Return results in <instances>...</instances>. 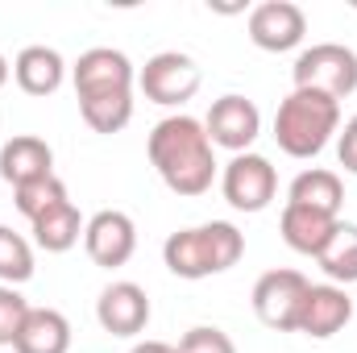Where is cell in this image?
Here are the masks:
<instances>
[{
    "label": "cell",
    "instance_id": "6da1fadb",
    "mask_svg": "<svg viewBox=\"0 0 357 353\" xmlns=\"http://www.w3.org/2000/svg\"><path fill=\"white\" fill-rule=\"evenodd\" d=\"M71 84H75L79 117L88 121V129H96V133H121L133 121L137 71H133L125 50H112V46L84 50L75 59V67H71Z\"/></svg>",
    "mask_w": 357,
    "mask_h": 353
},
{
    "label": "cell",
    "instance_id": "7a4b0ae2",
    "mask_svg": "<svg viewBox=\"0 0 357 353\" xmlns=\"http://www.w3.org/2000/svg\"><path fill=\"white\" fill-rule=\"evenodd\" d=\"M150 167L158 171V179L183 195V200H195L204 191H212L216 183V146L208 142V129L204 121L175 112V117H162L154 129H150Z\"/></svg>",
    "mask_w": 357,
    "mask_h": 353
},
{
    "label": "cell",
    "instance_id": "3957f363",
    "mask_svg": "<svg viewBox=\"0 0 357 353\" xmlns=\"http://www.w3.org/2000/svg\"><path fill=\"white\" fill-rule=\"evenodd\" d=\"M245 254V233L233 220H208V225H191L178 229L162 241V262L175 278L199 283L212 274H225L241 262Z\"/></svg>",
    "mask_w": 357,
    "mask_h": 353
},
{
    "label": "cell",
    "instance_id": "277c9868",
    "mask_svg": "<svg viewBox=\"0 0 357 353\" xmlns=\"http://www.w3.org/2000/svg\"><path fill=\"white\" fill-rule=\"evenodd\" d=\"M341 133V100L320 96V91L291 88V96L274 112V142L287 158H316L324 146Z\"/></svg>",
    "mask_w": 357,
    "mask_h": 353
},
{
    "label": "cell",
    "instance_id": "5b68a950",
    "mask_svg": "<svg viewBox=\"0 0 357 353\" xmlns=\"http://www.w3.org/2000/svg\"><path fill=\"white\" fill-rule=\"evenodd\" d=\"M291 80L303 91L345 100V96L357 91V50L341 46V42H316V46L299 50V59L291 67Z\"/></svg>",
    "mask_w": 357,
    "mask_h": 353
},
{
    "label": "cell",
    "instance_id": "8992f818",
    "mask_svg": "<svg viewBox=\"0 0 357 353\" xmlns=\"http://www.w3.org/2000/svg\"><path fill=\"white\" fill-rule=\"evenodd\" d=\"M204 84L199 63L183 50H162L154 59H146V67L137 71V88L150 104L158 108H183Z\"/></svg>",
    "mask_w": 357,
    "mask_h": 353
},
{
    "label": "cell",
    "instance_id": "52a82bcc",
    "mask_svg": "<svg viewBox=\"0 0 357 353\" xmlns=\"http://www.w3.org/2000/svg\"><path fill=\"white\" fill-rule=\"evenodd\" d=\"M220 191L237 212H266L278 195V171L266 154H233L220 171Z\"/></svg>",
    "mask_w": 357,
    "mask_h": 353
},
{
    "label": "cell",
    "instance_id": "ba28073f",
    "mask_svg": "<svg viewBox=\"0 0 357 353\" xmlns=\"http://www.w3.org/2000/svg\"><path fill=\"white\" fill-rule=\"evenodd\" d=\"M307 278L299 270H266L258 283H254V316L274 329V333H295L299 324V308H303V295H307Z\"/></svg>",
    "mask_w": 357,
    "mask_h": 353
},
{
    "label": "cell",
    "instance_id": "9c48e42d",
    "mask_svg": "<svg viewBox=\"0 0 357 353\" xmlns=\"http://www.w3.org/2000/svg\"><path fill=\"white\" fill-rule=\"evenodd\" d=\"M204 129H208L212 146H220L229 154H250V146L262 133V112H258V104L250 96L229 91V96L212 100V108L204 117Z\"/></svg>",
    "mask_w": 357,
    "mask_h": 353
},
{
    "label": "cell",
    "instance_id": "30bf717a",
    "mask_svg": "<svg viewBox=\"0 0 357 353\" xmlns=\"http://www.w3.org/2000/svg\"><path fill=\"white\" fill-rule=\"evenodd\" d=\"M307 17L295 0H262L250 8V42L266 54H287L303 42Z\"/></svg>",
    "mask_w": 357,
    "mask_h": 353
},
{
    "label": "cell",
    "instance_id": "8fae6325",
    "mask_svg": "<svg viewBox=\"0 0 357 353\" xmlns=\"http://www.w3.org/2000/svg\"><path fill=\"white\" fill-rule=\"evenodd\" d=\"M84 250H88L91 262L104 266V270L125 266L133 258V250H137V225H133V216L121 212V208L96 212L88 220V229H84Z\"/></svg>",
    "mask_w": 357,
    "mask_h": 353
},
{
    "label": "cell",
    "instance_id": "7c38bea8",
    "mask_svg": "<svg viewBox=\"0 0 357 353\" xmlns=\"http://www.w3.org/2000/svg\"><path fill=\"white\" fill-rule=\"evenodd\" d=\"M96 320L112 337H137V333H146V324H150V295H146V287H137L129 278L108 283L100 291V299H96Z\"/></svg>",
    "mask_w": 357,
    "mask_h": 353
},
{
    "label": "cell",
    "instance_id": "4fadbf2b",
    "mask_svg": "<svg viewBox=\"0 0 357 353\" xmlns=\"http://www.w3.org/2000/svg\"><path fill=\"white\" fill-rule=\"evenodd\" d=\"M349 320H354V299H349V291L337 287V283H312L307 295H303L295 333H303V337H312V341H328V337H337Z\"/></svg>",
    "mask_w": 357,
    "mask_h": 353
},
{
    "label": "cell",
    "instance_id": "5bb4252c",
    "mask_svg": "<svg viewBox=\"0 0 357 353\" xmlns=\"http://www.w3.org/2000/svg\"><path fill=\"white\" fill-rule=\"evenodd\" d=\"M54 175V150L50 142L33 137V133H17L0 146V179L8 187H25L33 179Z\"/></svg>",
    "mask_w": 357,
    "mask_h": 353
},
{
    "label": "cell",
    "instance_id": "9a60e30c",
    "mask_svg": "<svg viewBox=\"0 0 357 353\" xmlns=\"http://www.w3.org/2000/svg\"><path fill=\"white\" fill-rule=\"evenodd\" d=\"M337 220H341V216H328V212H316V208H303V204H282L278 233H282V241H287L295 254L320 258V250H324L328 237L337 233Z\"/></svg>",
    "mask_w": 357,
    "mask_h": 353
},
{
    "label": "cell",
    "instance_id": "2e32d148",
    "mask_svg": "<svg viewBox=\"0 0 357 353\" xmlns=\"http://www.w3.org/2000/svg\"><path fill=\"white\" fill-rule=\"evenodd\" d=\"M13 80L25 96H54L67 84V63L54 46H25L13 59Z\"/></svg>",
    "mask_w": 357,
    "mask_h": 353
},
{
    "label": "cell",
    "instance_id": "e0dca14e",
    "mask_svg": "<svg viewBox=\"0 0 357 353\" xmlns=\"http://www.w3.org/2000/svg\"><path fill=\"white\" fill-rule=\"evenodd\" d=\"M13 350L17 353H67L71 350V320L59 308H29Z\"/></svg>",
    "mask_w": 357,
    "mask_h": 353
},
{
    "label": "cell",
    "instance_id": "ac0fdd59",
    "mask_svg": "<svg viewBox=\"0 0 357 353\" xmlns=\"http://www.w3.org/2000/svg\"><path fill=\"white\" fill-rule=\"evenodd\" d=\"M287 204H303V208H316V212H328V216H341V204H345V183L337 171H324V167H307L291 179L287 187Z\"/></svg>",
    "mask_w": 357,
    "mask_h": 353
},
{
    "label": "cell",
    "instance_id": "d6986e66",
    "mask_svg": "<svg viewBox=\"0 0 357 353\" xmlns=\"http://www.w3.org/2000/svg\"><path fill=\"white\" fill-rule=\"evenodd\" d=\"M29 229H33V246H38V250H46V254H67V250H75V246H79V237H84L88 220H84V216H79V208L67 200V204L50 208L46 216H38Z\"/></svg>",
    "mask_w": 357,
    "mask_h": 353
},
{
    "label": "cell",
    "instance_id": "ffe728a7",
    "mask_svg": "<svg viewBox=\"0 0 357 353\" xmlns=\"http://www.w3.org/2000/svg\"><path fill=\"white\" fill-rule=\"evenodd\" d=\"M316 262H320V270L328 274V283H337V287L357 283V225L337 220V233L328 237V246L320 250Z\"/></svg>",
    "mask_w": 357,
    "mask_h": 353
},
{
    "label": "cell",
    "instance_id": "44dd1931",
    "mask_svg": "<svg viewBox=\"0 0 357 353\" xmlns=\"http://www.w3.org/2000/svg\"><path fill=\"white\" fill-rule=\"evenodd\" d=\"M71 195H67V183L59 175H46V179H33V183H25V187H13V204H17V212L33 225L38 216H46L50 208H59V204H67Z\"/></svg>",
    "mask_w": 357,
    "mask_h": 353
},
{
    "label": "cell",
    "instance_id": "7402d4cb",
    "mask_svg": "<svg viewBox=\"0 0 357 353\" xmlns=\"http://www.w3.org/2000/svg\"><path fill=\"white\" fill-rule=\"evenodd\" d=\"M33 278V246L13 233L8 225H0V283L4 287H21Z\"/></svg>",
    "mask_w": 357,
    "mask_h": 353
},
{
    "label": "cell",
    "instance_id": "603a6c76",
    "mask_svg": "<svg viewBox=\"0 0 357 353\" xmlns=\"http://www.w3.org/2000/svg\"><path fill=\"white\" fill-rule=\"evenodd\" d=\"M178 353H237L233 345V337L225 333V329H216V324H195V329H187L183 337H178Z\"/></svg>",
    "mask_w": 357,
    "mask_h": 353
},
{
    "label": "cell",
    "instance_id": "cb8c5ba5",
    "mask_svg": "<svg viewBox=\"0 0 357 353\" xmlns=\"http://www.w3.org/2000/svg\"><path fill=\"white\" fill-rule=\"evenodd\" d=\"M25 316H29V299L17 287H4L0 283V345H13L17 341Z\"/></svg>",
    "mask_w": 357,
    "mask_h": 353
},
{
    "label": "cell",
    "instance_id": "d4e9b609",
    "mask_svg": "<svg viewBox=\"0 0 357 353\" xmlns=\"http://www.w3.org/2000/svg\"><path fill=\"white\" fill-rule=\"evenodd\" d=\"M337 158L349 175H357V117H349L337 133Z\"/></svg>",
    "mask_w": 357,
    "mask_h": 353
},
{
    "label": "cell",
    "instance_id": "484cf974",
    "mask_svg": "<svg viewBox=\"0 0 357 353\" xmlns=\"http://www.w3.org/2000/svg\"><path fill=\"white\" fill-rule=\"evenodd\" d=\"M129 353H178L175 345H167V341H137Z\"/></svg>",
    "mask_w": 357,
    "mask_h": 353
},
{
    "label": "cell",
    "instance_id": "4316f807",
    "mask_svg": "<svg viewBox=\"0 0 357 353\" xmlns=\"http://www.w3.org/2000/svg\"><path fill=\"white\" fill-rule=\"evenodd\" d=\"M8 75H13V67H8V59H4V54H0V88H4V84H8Z\"/></svg>",
    "mask_w": 357,
    "mask_h": 353
}]
</instances>
